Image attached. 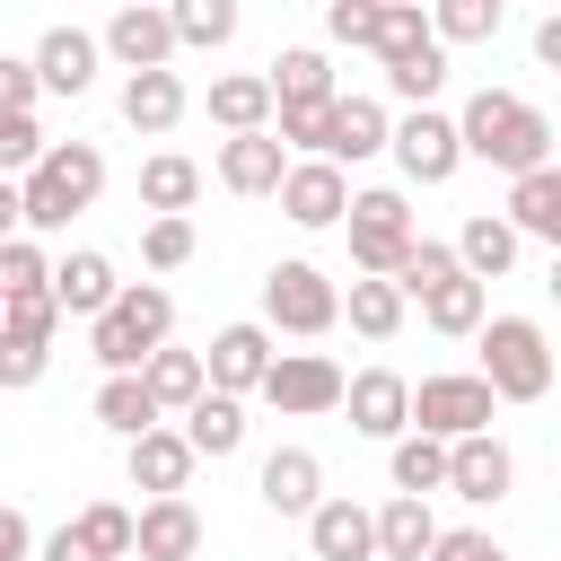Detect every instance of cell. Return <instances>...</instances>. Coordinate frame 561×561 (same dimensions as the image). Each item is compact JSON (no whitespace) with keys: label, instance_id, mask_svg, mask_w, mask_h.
Wrapping results in <instances>:
<instances>
[{"label":"cell","instance_id":"obj_14","mask_svg":"<svg viewBox=\"0 0 561 561\" xmlns=\"http://www.w3.org/2000/svg\"><path fill=\"white\" fill-rule=\"evenodd\" d=\"M280 210H289L298 228H342V210H351V175L324 167V158H289V175H280Z\"/></svg>","mask_w":561,"mask_h":561},{"label":"cell","instance_id":"obj_9","mask_svg":"<svg viewBox=\"0 0 561 561\" xmlns=\"http://www.w3.org/2000/svg\"><path fill=\"white\" fill-rule=\"evenodd\" d=\"M386 149H394V167H403L412 184H447V175L465 167V140H456V114H438V105H421V114H403V123L386 131Z\"/></svg>","mask_w":561,"mask_h":561},{"label":"cell","instance_id":"obj_13","mask_svg":"<svg viewBox=\"0 0 561 561\" xmlns=\"http://www.w3.org/2000/svg\"><path fill=\"white\" fill-rule=\"evenodd\" d=\"M26 61H35V88H44V96H88L105 44H96L88 26H44V44H35Z\"/></svg>","mask_w":561,"mask_h":561},{"label":"cell","instance_id":"obj_36","mask_svg":"<svg viewBox=\"0 0 561 561\" xmlns=\"http://www.w3.org/2000/svg\"><path fill=\"white\" fill-rule=\"evenodd\" d=\"M167 18H175V53H184V44H193V53H219V44L237 35V9H228V0H175Z\"/></svg>","mask_w":561,"mask_h":561},{"label":"cell","instance_id":"obj_48","mask_svg":"<svg viewBox=\"0 0 561 561\" xmlns=\"http://www.w3.org/2000/svg\"><path fill=\"white\" fill-rule=\"evenodd\" d=\"M35 61H18V53H0V114H35Z\"/></svg>","mask_w":561,"mask_h":561},{"label":"cell","instance_id":"obj_43","mask_svg":"<svg viewBox=\"0 0 561 561\" xmlns=\"http://www.w3.org/2000/svg\"><path fill=\"white\" fill-rule=\"evenodd\" d=\"M403 44H430V9H421V0H386V9H377V44H368V53L386 61V53H403Z\"/></svg>","mask_w":561,"mask_h":561},{"label":"cell","instance_id":"obj_4","mask_svg":"<svg viewBox=\"0 0 561 561\" xmlns=\"http://www.w3.org/2000/svg\"><path fill=\"white\" fill-rule=\"evenodd\" d=\"M473 351H482L473 377L491 386V403H543L552 394V342H543L535 316H491L473 333Z\"/></svg>","mask_w":561,"mask_h":561},{"label":"cell","instance_id":"obj_16","mask_svg":"<svg viewBox=\"0 0 561 561\" xmlns=\"http://www.w3.org/2000/svg\"><path fill=\"white\" fill-rule=\"evenodd\" d=\"M123 465H131V491H149V500H184V482H193V447H184V430H149V438H131L123 447Z\"/></svg>","mask_w":561,"mask_h":561},{"label":"cell","instance_id":"obj_27","mask_svg":"<svg viewBox=\"0 0 561 561\" xmlns=\"http://www.w3.org/2000/svg\"><path fill=\"white\" fill-rule=\"evenodd\" d=\"M123 123L149 131V140L175 131V123H184V79H175V70H140V79H123Z\"/></svg>","mask_w":561,"mask_h":561},{"label":"cell","instance_id":"obj_18","mask_svg":"<svg viewBox=\"0 0 561 561\" xmlns=\"http://www.w3.org/2000/svg\"><path fill=\"white\" fill-rule=\"evenodd\" d=\"M386 131H394V123H386L377 96H333V114H324V149H316V158H324V167H359V158L386 149Z\"/></svg>","mask_w":561,"mask_h":561},{"label":"cell","instance_id":"obj_46","mask_svg":"<svg viewBox=\"0 0 561 561\" xmlns=\"http://www.w3.org/2000/svg\"><path fill=\"white\" fill-rule=\"evenodd\" d=\"M377 9H386V0H333V9H324V35H333V44H377Z\"/></svg>","mask_w":561,"mask_h":561},{"label":"cell","instance_id":"obj_28","mask_svg":"<svg viewBox=\"0 0 561 561\" xmlns=\"http://www.w3.org/2000/svg\"><path fill=\"white\" fill-rule=\"evenodd\" d=\"M140 386H149L158 421H167V412H193V403L210 394V377H202V351H175V342H167V351H158V359L140 368Z\"/></svg>","mask_w":561,"mask_h":561},{"label":"cell","instance_id":"obj_42","mask_svg":"<svg viewBox=\"0 0 561 561\" xmlns=\"http://www.w3.org/2000/svg\"><path fill=\"white\" fill-rule=\"evenodd\" d=\"M26 289H53V263L35 237H9L0 245V298H26Z\"/></svg>","mask_w":561,"mask_h":561},{"label":"cell","instance_id":"obj_6","mask_svg":"<svg viewBox=\"0 0 561 561\" xmlns=\"http://www.w3.org/2000/svg\"><path fill=\"white\" fill-rule=\"evenodd\" d=\"M333 324H342V289H333L316 263H272V272H263V333L316 342V333H333Z\"/></svg>","mask_w":561,"mask_h":561},{"label":"cell","instance_id":"obj_41","mask_svg":"<svg viewBox=\"0 0 561 561\" xmlns=\"http://www.w3.org/2000/svg\"><path fill=\"white\" fill-rule=\"evenodd\" d=\"M193 245H202L193 219H149V228H140V263H149V272H184Z\"/></svg>","mask_w":561,"mask_h":561},{"label":"cell","instance_id":"obj_11","mask_svg":"<svg viewBox=\"0 0 561 561\" xmlns=\"http://www.w3.org/2000/svg\"><path fill=\"white\" fill-rule=\"evenodd\" d=\"M96 44H105V61H123L131 79H140V70H175V18H167V9H149V0L114 9Z\"/></svg>","mask_w":561,"mask_h":561},{"label":"cell","instance_id":"obj_7","mask_svg":"<svg viewBox=\"0 0 561 561\" xmlns=\"http://www.w3.org/2000/svg\"><path fill=\"white\" fill-rule=\"evenodd\" d=\"M491 386L473 377V368H447V377H421L412 386V430L421 438H438V447H456V438H482L491 430Z\"/></svg>","mask_w":561,"mask_h":561},{"label":"cell","instance_id":"obj_10","mask_svg":"<svg viewBox=\"0 0 561 561\" xmlns=\"http://www.w3.org/2000/svg\"><path fill=\"white\" fill-rule=\"evenodd\" d=\"M272 359H280V351H272L263 324H219L210 351H202V377H210V394H237V403H245V394H263Z\"/></svg>","mask_w":561,"mask_h":561},{"label":"cell","instance_id":"obj_32","mask_svg":"<svg viewBox=\"0 0 561 561\" xmlns=\"http://www.w3.org/2000/svg\"><path fill=\"white\" fill-rule=\"evenodd\" d=\"M377 70H386V88L421 114V105L438 96V79H447V44H438V35H430V44H403V53H386Z\"/></svg>","mask_w":561,"mask_h":561},{"label":"cell","instance_id":"obj_1","mask_svg":"<svg viewBox=\"0 0 561 561\" xmlns=\"http://www.w3.org/2000/svg\"><path fill=\"white\" fill-rule=\"evenodd\" d=\"M456 140H465V158L500 167L508 184L535 175V167H552V123H543L526 96H508V88H473L465 114H456Z\"/></svg>","mask_w":561,"mask_h":561},{"label":"cell","instance_id":"obj_3","mask_svg":"<svg viewBox=\"0 0 561 561\" xmlns=\"http://www.w3.org/2000/svg\"><path fill=\"white\" fill-rule=\"evenodd\" d=\"M167 333H175V298H167L158 280H123V298L88 324V351H96L105 377H140V368L167 351Z\"/></svg>","mask_w":561,"mask_h":561},{"label":"cell","instance_id":"obj_37","mask_svg":"<svg viewBox=\"0 0 561 561\" xmlns=\"http://www.w3.org/2000/svg\"><path fill=\"white\" fill-rule=\"evenodd\" d=\"M500 18H508L500 0H438V9H430V35H438V44H491Z\"/></svg>","mask_w":561,"mask_h":561},{"label":"cell","instance_id":"obj_31","mask_svg":"<svg viewBox=\"0 0 561 561\" xmlns=\"http://www.w3.org/2000/svg\"><path fill=\"white\" fill-rule=\"evenodd\" d=\"M430 543H438L430 500H386L377 508V561H430Z\"/></svg>","mask_w":561,"mask_h":561},{"label":"cell","instance_id":"obj_35","mask_svg":"<svg viewBox=\"0 0 561 561\" xmlns=\"http://www.w3.org/2000/svg\"><path fill=\"white\" fill-rule=\"evenodd\" d=\"M342 316H351V333H368V342H394V333H403V289H394V280H351Z\"/></svg>","mask_w":561,"mask_h":561},{"label":"cell","instance_id":"obj_49","mask_svg":"<svg viewBox=\"0 0 561 561\" xmlns=\"http://www.w3.org/2000/svg\"><path fill=\"white\" fill-rule=\"evenodd\" d=\"M26 552H35V526H26V508L0 500V561H26Z\"/></svg>","mask_w":561,"mask_h":561},{"label":"cell","instance_id":"obj_26","mask_svg":"<svg viewBox=\"0 0 561 561\" xmlns=\"http://www.w3.org/2000/svg\"><path fill=\"white\" fill-rule=\"evenodd\" d=\"M500 219H508L517 237H543V245L561 254V167H535V175H517Z\"/></svg>","mask_w":561,"mask_h":561},{"label":"cell","instance_id":"obj_34","mask_svg":"<svg viewBox=\"0 0 561 561\" xmlns=\"http://www.w3.org/2000/svg\"><path fill=\"white\" fill-rule=\"evenodd\" d=\"M96 421L131 447V438H149V430H158V403H149V386H140V377H105V386H96Z\"/></svg>","mask_w":561,"mask_h":561},{"label":"cell","instance_id":"obj_19","mask_svg":"<svg viewBox=\"0 0 561 561\" xmlns=\"http://www.w3.org/2000/svg\"><path fill=\"white\" fill-rule=\"evenodd\" d=\"M131 552H140V561H193V552H202V508H193V500H149V508H131Z\"/></svg>","mask_w":561,"mask_h":561},{"label":"cell","instance_id":"obj_52","mask_svg":"<svg viewBox=\"0 0 561 561\" xmlns=\"http://www.w3.org/2000/svg\"><path fill=\"white\" fill-rule=\"evenodd\" d=\"M543 289H552V307H561V254H552V280H543Z\"/></svg>","mask_w":561,"mask_h":561},{"label":"cell","instance_id":"obj_50","mask_svg":"<svg viewBox=\"0 0 561 561\" xmlns=\"http://www.w3.org/2000/svg\"><path fill=\"white\" fill-rule=\"evenodd\" d=\"M35 561H96V552H88V535H79V526H53V535L35 543Z\"/></svg>","mask_w":561,"mask_h":561},{"label":"cell","instance_id":"obj_45","mask_svg":"<svg viewBox=\"0 0 561 561\" xmlns=\"http://www.w3.org/2000/svg\"><path fill=\"white\" fill-rule=\"evenodd\" d=\"M35 158H44V131H35V114H0V175L18 184Z\"/></svg>","mask_w":561,"mask_h":561},{"label":"cell","instance_id":"obj_33","mask_svg":"<svg viewBox=\"0 0 561 561\" xmlns=\"http://www.w3.org/2000/svg\"><path fill=\"white\" fill-rule=\"evenodd\" d=\"M386 465H394V500H430V491H447V447L421 438V430H403V438L386 447Z\"/></svg>","mask_w":561,"mask_h":561},{"label":"cell","instance_id":"obj_5","mask_svg":"<svg viewBox=\"0 0 561 561\" xmlns=\"http://www.w3.org/2000/svg\"><path fill=\"white\" fill-rule=\"evenodd\" d=\"M342 228H351V263H359V280H394V272H403V254L421 245V219H412V202H403L394 184L351 193Z\"/></svg>","mask_w":561,"mask_h":561},{"label":"cell","instance_id":"obj_8","mask_svg":"<svg viewBox=\"0 0 561 561\" xmlns=\"http://www.w3.org/2000/svg\"><path fill=\"white\" fill-rule=\"evenodd\" d=\"M342 359H324V351H280L272 359V377H263V403L272 412H289V421H316V412H342Z\"/></svg>","mask_w":561,"mask_h":561},{"label":"cell","instance_id":"obj_20","mask_svg":"<svg viewBox=\"0 0 561 561\" xmlns=\"http://www.w3.org/2000/svg\"><path fill=\"white\" fill-rule=\"evenodd\" d=\"M114 298H123V280H114V263H105L96 245H79V254L53 263V307H61V316H88V324H96Z\"/></svg>","mask_w":561,"mask_h":561},{"label":"cell","instance_id":"obj_38","mask_svg":"<svg viewBox=\"0 0 561 561\" xmlns=\"http://www.w3.org/2000/svg\"><path fill=\"white\" fill-rule=\"evenodd\" d=\"M70 526L88 535V552H96V561H131V508H123V500H88Z\"/></svg>","mask_w":561,"mask_h":561},{"label":"cell","instance_id":"obj_17","mask_svg":"<svg viewBox=\"0 0 561 561\" xmlns=\"http://www.w3.org/2000/svg\"><path fill=\"white\" fill-rule=\"evenodd\" d=\"M254 491H263L272 517H316V500H324V465H316V447H272L263 473H254Z\"/></svg>","mask_w":561,"mask_h":561},{"label":"cell","instance_id":"obj_22","mask_svg":"<svg viewBox=\"0 0 561 561\" xmlns=\"http://www.w3.org/2000/svg\"><path fill=\"white\" fill-rule=\"evenodd\" d=\"M280 175H289V149H280L272 131H245V140H219V184H228V193H245V202H263V193H280Z\"/></svg>","mask_w":561,"mask_h":561},{"label":"cell","instance_id":"obj_25","mask_svg":"<svg viewBox=\"0 0 561 561\" xmlns=\"http://www.w3.org/2000/svg\"><path fill=\"white\" fill-rule=\"evenodd\" d=\"M517 245H526V237H517V228H508L500 210H473V219H465V237H456V272L491 289V280H500V272L517 263Z\"/></svg>","mask_w":561,"mask_h":561},{"label":"cell","instance_id":"obj_51","mask_svg":"<svg viewBox=\"0 0 561 561\" xmlns=\"http://www.w3.org/2000/svg\"><path fill=\"white\" fill-rule=\"evenodd\" d=\"M535 61H543V70H561V9L535 26Z\"/></svg>","mask_w":561,"mask_h":561},{"label":"cell","instance_id":"obj_39","mask_svg":"<svg viewBox=\"0 0 561 561\" xmlns=\"http://www.w3.org/2000/svg\"><path fill=\"white\" fill-rule=\"evenodd\" d=\"M447 280H456V245H438V237H421V245L403 254V272H394L403 307H412V298H430V289H447Z\"/></svg>","mask_w":561,"mask_h":561},{"label":"cell","instance_id":"obj_15","mask_svg":"<svg viewBox=\"0 0 561 561\" xmlns=\"http://www.w3.org/2000/svg\"><path fill=\"white\" fill-rule=\"evenodd\" d=\"M508 482H517V456H508L491 430L447 447V491H456V500H473V508H500V500H508Z\"/></svg>","mask_w":561,"mask_h":561},{"label":"cell","instance_id":"obj_30","mask_svg":"<svg viewBox=\"0 0 561 561\" xmlns=\"http://www.w3.org/2000/svg\"><path fill=\"white\" fill-rule=\"evenodd\" d=\"M184 447L210 456V465L237 456V447H245V403H237V394H202V403L184 412Z\"/></svg>","mask_w":561,"mask_h":561},{"label":"cell","instance_id":"obj_40","mask_svg":"<svg viewBox=\"0 0 561 561\" xmlns=\"http://www.w3.org/2000/svg\"><path fill=\"white\" fill-rule=\"evenodd\" d=\"M0 333H18V342H44V351H53V333H61V307H53V289L0 298Z\"/></svg>","mask_w":561,"mask_h":561},{"label":"cell","instance_id":"obj_47","mask_svg":"<svg viewBox=\"0 0 561 561\" xmlns=\"http://www.w3.org/2000/svg\"><path fill=\"white\" fill-rule=\"evenodd\" d=\"M430 561H508L482 526H438V543H430Z\"/></svg>","mask_w":561,"mask_h":561},{"label":"cell","instance_id":"obj_29","mask_svg":"<svg viewBox=\"0 0 561 561\" xmlns=\"http://www.w3.org/2000/svg\"><path fill=\"white\" fill-rule=\"evenodd\" d=\"M421 324H430V333H447V342H465V333H482V324H491V289L456 272L447 289H430V298H421Z\"/></svg>","mask_w":561,"mask_h":561},{"label":"cell","instance_id":"obj_2","mask_svg":"<svg viewBox=\"0 0 561 561\" xmlns=\"http://www.w3.org/2000/svg\"><path fill=\"white\" fill-rule=\"evenodd\" d=\"M96 193H105V149L96 140H44V158L18 175V210H26V228H70L79 210H96Z\"/></svg>","mask_w":561,"mask_h":561},{"label":"cell","instance_id":"obj_23","mask_svg":"<svg viewBox=\"0 0 561 561\" xmlns=\"http://www.w3.org/2000/svg\"><path fill=\"white\" fill-rule=\"evenodd\" d=\"M210 123H219L228 140L272 131V79H263V70H228V79H210Z\"/></svg>","mask_w":561,"mask_h":561},{"label":"cell","instance_id":"obj_44","mask_svg":"<svg viewBox=\"0 0 561 561\" xmlns=\"http://www.w3.org/2000/svg\"><path fill=\"white\" fill-rule=\"evenodd\" d=\"M44 368H53V351H44V342H18V333H0V394H26Z\"/></svg>","mask_w":561,"mask_h":561},{"label":"cell","instance_id":"obj_24","mask_svg":"<svg viewBox=\"0 0 561 561\" xmlns=\"http://www.w3.org/2000/svg\"><path fill=\"white\" fill-rule=\"evenodd\" d=\"M193 202H202V167H193L184 149L140 158V210H149V219H184Z\"/></svg>","mask_w":561,"mask_h":561},{"label":"cell","instance_id":"obj_21","mask_svg":"<svg viewBox=\"0 0 561 561\" xmlns=\"http://www.w3.org/2000/svg\"><path fill=\"white\" fill-rule=\"evenodd\" d=\"M307 543H316V561H377V508H359V500H316Z\"/></svg>","mask_w":561,"mask_h":561},{"label":"cell","instance_id":"obj_12","mask_svg":"<svg viewBox=\"0 0 561 561\" xmlns=\"http://www.w3.org/2000/svg\"><path fill=\"white\" fill-rule=\"evenodd\" d=\"M342 412H351V430H359V438L394 447V438L412 430V386H403L394 368H359V377L342 386Z\"/></svg>","mask_w":561,"mask_h":561}]
</instances>
